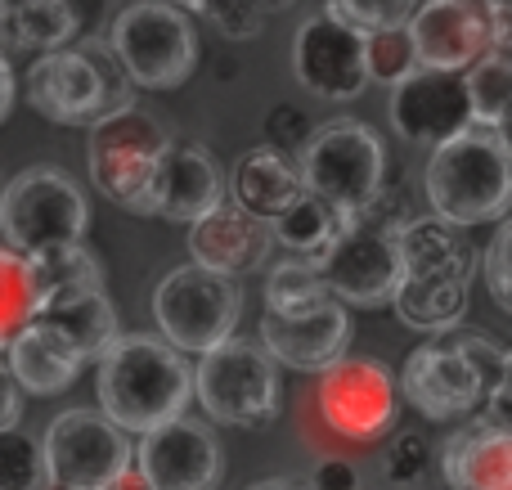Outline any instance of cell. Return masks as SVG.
I'll use <instances>...</instances> for the list:
<instances>
[{
	"mask_svg": "<svg viewBox=\"0 0 512 490\" xmlns=\"http://www.w3.org/2000/svg\"><path fill=\"white\" fill-rule=\"evenodd\" d=\"M315 405L324 423L342 441L369 446L382 432H391L400 405H396V378L382 360H337L319 374Z\"/></svg>",
	"mask_w": 512,
	"mask_h": 490,
	"instance_id": "cell-11",
	"label": "cell"
},
{
	"mask_svg": "<svg viewBox=\"0 0 512 490\" xmlns=\"http://www.w3.org/2000/svg\"><path fill=\"white\" fill-rule=\"evenodd\" d=\"M301 194H306V185H301L297 158L270 149V144H256L234 162L230 198L239 207H248L252 216H261V221H274L279 212H288Z\"/></svg>",
	"mask_w": 512,
	"mask_h": 490,
	"instance_id": "cell-23",
	"label": "cell"
},
{
	"mask_svg": "<svg viewBox=\"0 0 512 490\" xmlns=\"http://www.w3.org/2000/svg\"><path fill=\"white\" fill-rule=\"evenodd\" d=\"M427 203L454 225H490L512 212V162L495 131L468 126L436 144L427 162Z\"/></svg>",
	"mask_w": 512,
	"mask_h": 490,
	"instance_id": "cell-2",
	"label": "cell"
},
{
	"mask_svg": "<svg viewBox=\"0 0 512 490\" xmlns=\"http://www.w3.org/2000/svg\"><path fill=\"white\" fill-rule=\"evenodd\" d=\"M346 221H351V216H342L333 203H324L319 194H301L288 212L274 216L270 230H274V243H283L292 257L319 261L328 252V243L342 234Z\"/></svg>",
	"mask_w": 512,
	"mask_h": 490,
	"instance_id": "cell-28",
	"label": "cell"
},
{
	"mask_svg": "<svg viewBox=\"0 0 512 490\" xmlns=\"http://www.w3.org/2000/svg\"><path fill=\"white\" fill-rule=\"evenodd\" d=\"M18 419H23V387H18L14 369H9L5 351H0V432L18 428Z\"/></svg>",
	"mask_w": 512,
	"mask_h": 490,
	"instance_id": "cell-41",
	"label": "cell"
},
{
	"mask_svg": "<svg viewBox=\"0 0 512 490\" xmlns=\"http://www.w3.org/2000/svg\"><path fill=\"white\" fill-rule=\"evenodd\" d=\"M86 225H90L86 194L59 167H27L0 189V234L23 257L63 248V243H81Z\"/></svg>",
	"mask_w": 512,
	"mask_h": 490,
	"instance_id": "cell-6",
	"label": "cell"
},
{
	"mask_svg": "<svg viewBox=\"0 0 512 490\" xmlns=\"http://www.w3.org/2000/svg\"><path fill=\"white\" fill-rule=\"evenodd\" d=\"M41 329H50L72 356H81L86 365H95L117 338V311L108 302L104 288H90V293L63 297V302H45L32 315Z\"/></svg>",
	"mask_w": 512,
	"mask_h": 490,
	"instance_id": "cell-24",
	"label": "cell"
},
{
	"mask_svg": "<svg viewBox=\"0 0 512 490\" xmlns=\"http://www.w3.org/2000/svg\"><path fill=\"white\" fill-rule=\"evenodd\" d=\"M310 117L301 113L297 104H274L270 117H265V144L279 153H288V158H297L301 149L310 144Z\"/></svg>",
	"mask_w": 512,
	"mask_h": 490,
	"instance_id": "cell-38",
	"label": "cell"
},
{
	"mask_svg": "<svg viewBox=\"0 0 512 490\" xmlns=\"http://www.w3.org/2000/svg\"><path fill=\"white\" fill-rule=\"evenodd\" d=\"M486 18H490V41H495V50L512 54V0L486 5Z\"/></svg>",
	"mask_w": 512,
	"mask_h": 490,
	"instance_id": "cell-43",
	"label": "cell"
},
{
	"mask_svg": "<svg viewBox=\"0 0 512 490\" xmlns=\"http://www.w3.org/2000/svg\"><path fill=\"white\" fill-rule=\"evenodd\" d=\"M27 266H32L41 306L90 293V288H104V266H99V257L86 248V243H63V248L36 252V257H27Z\"/></svg>",
	"mask_w": 512,
	"mask_h": 490,
	"instance_id": "cell-29",
	"label": "cell"
},
{
	"mask_svg": "<svg viewBox=\"0 0 512 490\" xmlns=\"http://www.w3.org/2000/svg\"><path fill=\"white\" fill-rule=\"evenodd\" d=\"M248 490H301V486L297 482H283V477H270V482H256Z\"/></svg>",
	"mask_w": 512,
	"mask_h": 490,
	"instance_id": "cell-47",
	"label": "cell"
},
{
	"mask_svg": "<svg viewBox=\"0 0 512 490\" xmlns=\"http://www.w3.org/2000/svg\"><path fill=\"white\" fill-rule=\"evenodd\" d=\"M0 14H5V0H0Z\"/></svg>",
	"mask_w": 512,
	"mask_h": 490,
	"instance_id": "cell-51",
	"label": "cell"
},
{
	"mask_svg": "<svg viewBox=\"0 0 512 490\" xmlns=\"http://www.w3.org/2000/svg\"><path fill=\"white\" fill-rule=\"evenodd\" d=\"M261 5H265V9H270V14H274V9H288L292 0H261Z\"/></svg>",
	"mask_w": 512,
	"mask_h": 490,
	"instance_id": "cell-48",
	"label": "cell"
},
{
	"mask_svg": "<svg viewBox=\"0 0 512 490\" xmlns=\"http://www.w3.org/2000/svg\"><path fill=\"white\" fill-rule=\"evenodd\" d=\"M463 81H468V99H472V126L495 131L499 117L512 108V59L499 50L481 54V59L463 72Z\"/></svg>",
	"mask_w": 512,
	"mask_h": 490,
	"instance_id": "cell-32",
	"label": "cell"
},
{
	"mask_svg": "<svg viewBox=\"0 0 512 490\" xmlns=\"http://www.w3.org/2000/svg\"><path fill=\"white\" fill-rule=\"evenodd\" d=\"M486 284H490V297L512 315V216L499 225L495 243L486 252Z\"/></svg>",
	"mask_w": 512,
	"mask_h": 490,
	"instance_id": "cell-39",
	"label": "cell"
},
{
	"mask_svg": "<svg viewBox=\"0 0 512 490\" xmlns=\"http://www.w3.org/2000/svg\"><path fill=\"white\" fill-rule=\"evenodd\" d=\"M171 149L167 126L144 108H126L90 126L86 162L95 189L131 216H153V176Z\"/></svg>",
	"mask_w": 512,
	"mask_h": 490,
	"instance_id": "cell-3",
	"label": "cell"
},
{
	"mask_svg": "<svg viewBox=\"0 0 512 490\" xmlns=\"http://www.w3.org/2000/svg\"><path fill=\"white\" fill-rule=\"evenodd\" d=\"M50 482H68L77 490H104L135 468V450L126 432L104 410H68L45 428L41 441Z\"/></svg>",
	"mask_w": 512,
	"mask_h": 490,
	"instance_id": "cell-10",
	"label": "cell"
},
{
	"mask_svg": "<svg viewBox=\"0 0 512 490\" xmlns=\"http://www.w3.org/2000/svg\"><path fill=\"white\" fill-rule=\"evenodd\" d=\"M81 18L72 0H18L0 14V45L9 50H63L77 36Z\"/></svg>",
	"mask_w": 512,
	"mask_h": 490,
	"instance_id": "cell-26",
	"label": "cell"
},
{
	"mask_svg": "<svg viewBox=\"0 0 512 490\" xmlns=\"http://www.w3.org/2000/svg\"><path fill=\"white\" fill-rule=\"evenodd\" d=\"M41 490H77V486H68V482H45Z\"/></svg>",
	"mask_w": 512,
	"mask_h": 490,
	"instance_id": "cell-49",
	"label": "cell"
},
{
	"mask_svg": "<svg viewBox=\"0 0 512 490\" xmlns=\"http://www.w3.org/2000/svg\"><path fill=\"white\" fill-rule=\"evenodd\" d=\"M243 315V288L239 275H221L198 261L176 266L158 288H153V320L158 333L185 356H203V351L221 347L234 338Z\"/></svg>",
	"mask_w": 512,
	"mask_h": 490,
	"instance_id": "cell-5",
	"label": "cell"
},
{
	"mask_svg": "<svg viewBox=\"0 0 512 490\" xmlns=\"http://www.w3.org/2000/svg\"><path fill=\"white\" fill-rule=\"evenodd\" d=\"M297 171L306 194H319L342 216H360L378 198L387 158H382V140L369 126L342 117L310 135V144L297 153Z\"/></svg>",
	"mask_w": 512,
	"mask_h": 490,
	"instance_id": "cell-7",
	"label": "cell"
},
{
	"mask_svg": "<svg viewBox=\"0 0 512 490\" xmlns=\"http://www.w3.org/2000/svg\"><path fill=\"white\" fill-rule=\"evenodd\" d=\"M324 275L328 297L351 306H391L400 279H405V261H400V225L382 221L373 212H360L342 225L328 252L315 261Z\"/></svg>",
	"mask_w": 512,
	"mask_h": 490,
	"instance_id": "cell-9",
	"label": "cell"
},
{
	"mask_svg": "<svg viewBox=\"0 0 512 490\" xmlns=\"http://www.w3.org/2000/svg\"><path fill=\"white\" fill-rule=\"evenodd\" d=\"M310 490H360V477H355V464L351 459H319L315 473H310Z\"/></svg>",
	"mask_w": 512,
	"mask_h": 490,
	"instance_id": "cell-40",
	"label": "cell"
},
{
	"mask_svg": "<svg viewBox=\"0 0 512 490\" xmlns=\"http://www.w3.org/2000/svg\"><path fill=\"white\" fill-rule=\"evenodd\" d=\"M400 261L405 275L414 279H468L477 275V248H472L468 230L445 216H409L400 225Z\"/></svg>",
	"mask_w": 512,
	"mask_h": 490,
	"instance_id": "cell-22",
	"label": "cell"
},
{
	"mask_svg": "<svg viewBox=\"0 0 512 490\" xmlns=\"http://www.w3.org/2000/svg\"><path fill=\"white\" fill-rule=\"evenodd\" d=\"M391 126L400 140L436 149L472 126V99L468 81L459 72L418 68L391 90Z\"/></svg>",
	"mask_w": 512,
	"mask_h": 490,
	"instance_id": "cell-15",
	"label": "cell"
},
{
	"mask_svg": "<svg viewBox=\"0 0 512 490\" xmlns=\"http://www.w3.org/2000/svg\"><path fill=\"white\" fill-rule=\"evenodd\" d=\"M194 396L207 419L225 428H265L279 414V369L261 342L225 338L203 351L194 369Z\"/></svg>",
	"mask_w": 512,
	"mask_h": 490,
	"instance_id": "cell-8",
	"label": "cell"
},
{
	"mask_svg": "<svg viewBox=\"0 0 512 490\" xmlns=\"http://www.w3.org/2000/svg\"><path fill=\"white\" fill-rule=\"evenodd\" d=\"M27 104L59 126H95L104 122V77L86 45L45 50L27 68Z\"/></svg>",
	"mask_w": 512,
	"mask_h": 490,
	"instance_id": "cell-16",
	"label": "cell"
},
{
	"mask_svg": "<svg viewBox=\"0 0 512 490\" xmlns=\"http://www.w3.org/2000/svg\"><path fill=\"white\" fill-rule=\"evenodd\" d=\"M5 360H9V369H14L18 387H23V392H32V396L68 392V387L77 383V374L86 369V360L72 356V351L63 347L50 329H41L36 320L5 347Z\"/></svg>",
	"mask_w": 512,
	"mask_h": 490,
	"instance_id": "cell-25",
	"label": "cell"
},
{
	"mask_svg": "<svg viewBox=\"0 0 512 490\" xmlns=\"http://www.w3.org/2000/svg\"><path fill=\"white\" fill-rule=\"evenodd\" d=\"M324 9L369 36L382 32V27H405L409 14L418 9V0H324Z\"/></svg>",
	"mask_w": 512,
	"mask_h": 490,
	"instance_id": "cell-35",
	"label": "cell"
},
{
	"mask_svg": "<svg viewBox=\"0 0 512 490\" xmlns=\"http://www.w3.org/2000/svg\"><path fill=\"white\" fill-rule=\"evenodd\" d=\"M171 5H180V9H198L203 0H171Z\"/></svg>",
	"mask_w": 512,
	"mask_h": 490,
	"instance_id": "cell-50",
	"label": "cell"
},
{
	"mask_svg": "<svg viewBox=\"0 0 512 490\" xmlns=\"http://www.w3.org/2000/svg\"><path fill=\"white\" fill-rule=\"evenodd\" d=\"M198 14L212 18V27L221 36H230V41H248V36H256L265 27L270 9L261 0H203Z\"/></svg>",
	"mask_w": 512,
	"mask_h": 490,
	"instance_id": "cell-37",
	"label": "cell"
},
{
	"mask_svg": "<svg viewBox=\"0 0 512 490\" xmlns=\"http://www.w3.org/2000/svg\"><path fill=\"white\" fill-rule=\"evenodd\" d=\"M369 36L355 32L337 14L319 9L292 36V72L297 81L319 99H355L369 86Z\"/></svg>",
	"mask_w": 512,
	"mask_h": 490,
	"instance_id": "cell-13",
	"label": "cell"
},
{
	"mask_svg": "<svg viewBox=\"0 0 512 490\" xmlns=\"http://www.w3.org/2000/svg\"><path fill=\"white\" fill-rule=\"evenodd\" d=\"M495 135H499V144H504V153H508V162H512V108H508L504 117H499Z\"/></svg>",
	"mask_w": 512,
	"mask_h": 490,
	"instance_id": "cell-46",
	"label": "cell"
},
{
	"mask_svg": "<svg viewBox=\"0 0 512 490\" xmlns=\"http://www.w3.org/2000/svg\"><path fill=\"white\" fill-rule=\"evenodd\" d=\"M409 41H414L418 68L468 72L481 54L495 50L490 18L481 0H423L409 14Z\"/></svg>",
	"mask_w": 512,
	"mask_h": 490,
	"instance_id": "cell-17",
	"label": "cell"
},
{
	"mask_svg": "<svg viewBox=\"0 0 512 490\" xmlns=\"http://www.w3.org/2000/svg\"><path fill=\"white\" fill-rule=\"evenodd\" d=\"M364 54H369V81H387V86H396V81H405L409 72H418L409 27H382V32H369Z\"/></svg>",
	"mask_w": 512,
	"mask_h": 490,
	"instance_id": "cell-34",
	"label": "cell"
},
{
	"mask_svg": "<svg viewBox=\"0 0 512 490\" xmlns=\"http://www.w3.org/2000/svg\"><path fill=\"white\" fill-rule=\"evenodd\" d=\"M216 203H225V176L203 144H171L153 176V216L194 225Z\"/></svg>",
	"mask_w": 512,
	"mask_h": 490,
	"instance_id": "cell-20",
	"label": "cell"
},
{
	"mask_svg": "<svg viewBox=\"0 0 512 490\" xmlns=\"http://www.w3.org/2000/svg\"><path fill=\"white\" fill-rule=\"evenodd\" d=\"M108 45L131 72L135 90H176L198 68L194 18L171 0H131L113 18Z\"/></svg>",
	"mask_w": 512,
	"mask_h": 490,
	"instance_id": "cell-4",
	"label": "cell"
},
{
	"mask_svg": "<svg viewBox=\"0 0 512 490\" xmlns=\"http://www.w3.org/2000/svg\"><path fill=\"white\" fill-rule=\"evenodd\" d=\"M319 302H328V288H324V275H319L315 261H306V257L274 261L270 275H265V311L301 315Z\"/></svg>",
	"mask_w": 512,
	"mask_h": 490,
	"instance_id": "cell-31",
	"label": "cell"
},
{
	"mask_svg": "<svg viewBox=\"0 0 512 490\" xmlns=\"http://www.w3.org/2000/svg\"><path fill=\"white\" fill-rule=\"evenodd\" d=\"M490 419L504 423V428H512V351L504 356V374H499V387L490 392Z\"/></svg>",
	"mask_w": 512,
	"mask_h": 490,
	"instance_id": "cell-42",
	"label": "cell"
},
{
	"mask_svg": "<svg viewBox=\"0 0 512 490\" xmlns=\"http://www.w3.org/2000/svg\"><path fill=\"white\" fill-rule=\"evenodd\" d=\"M400 392L432 423L459 419V414L486 405V387H481L477 369H472L468 351H463L459 329L432 333L423 347L409 351L405 369H400Z\"/></svg>",
	"mask_w": 512,
	"mask_h": 490,
	"instance_id": "cell-12",
	"label": "cell"
},
{
	"mask_svg": "<svg viewBox=\"0 0 512 490\" xmlns=\"http://www.w3.org/2000/svg\"><path fill=\"white\" fill-rule=\"evenodd\" d=\"M95 392L104 414L122 432H144L185 414L194 396V369L185 351L153 333H117L113 347L95 360Z\"/></svg>",
	"mask_w": 512,
	"mask_h": 490,
	"instance_id": "cell-1",
	"label": "cell"
},
{
	"mask_svg": "<svg viewBox=\"0 0 512 490\" xmlns=\"http://www.w3.org/2000/svg\"><path fill=\"white\" fill-rule=\"evenodd\" d=\"M9 108H14V68H9L5 50H0V122L9 117Z\"/></svg>",
	"mask_w": 512,
	"mask_h": 490,
	"instance_id": "cell-44",
	"label": "cell"
},
{
	"mask_svg": "<svg viewBox=\"0 0 512 490\" xmlns=\"http://www.w3.org/2000/svg\"><path fill=\"white\" fill-rule=\"evenodd\" d=\"M441 477L450 490H512V428L477 419L441 450Z\"/></svg>",
	"mask_w": 512,
	"mask_h": 490,
	"instance_id": "cell-21",
	"label": "cell"
},
{
	"mask_svg": "<svg viewBox=\"0 0 512 490\" xmlns=\"http://www.w3.org/2000/svg\"><path fill=\"white\" fill-rule=\"evenodd\" d=\"M346 342H351V320L337 297L301 315H261V347L274 356V365L297 369V374H324L346 356Z\"/></svg>",
	"mask_w": 512,
	"mask_h": 490,
	"instance_id": "cell-18",
	"label": "cell"
},
{
	"mask_svg": "<svg viewBox=\"0 0 512 490\" xmlns=\"http://www.w3.org/2000/svg\"><path fill=\"white\" fill-rule=\"evenodd\" d=\"M270 252H274L270 221L252 216L234 198L216 203L212 212L189 225V257L207 270H221V275H248V270L270 261Z\"/></svg>",
	"mask_w": 512,
	"mask_h": 490,
	"instance_id": "cell-19",
	"label": "cell"
},
{
	"mask_svg": "<svg viewBox=\"0 0 512 490\" xmlns=\"http://www.w3.org/2000/svg\"><path fill=\"white\" fill-rule=\"evenodd\" d=\"M45 482L50 473H45L41 441H32L18 428L0 432V490H41Z\"/></svg>",
	"mask_w": 512,
	"mask_h": 490,
	"instance_id": "cell-33",
	"label": "cell"
},
{
	"mask_svg": "<svg viewBox=\"0 0 512 490\" xmlns=\"http://www.w3.org/2000/svg\"><path fill=\"white\" fill-rule=\"evenodd\" d=\"M104 490H149V482H144V477L131 468V473H122L113 486H104Z\"/></svg>",
	"mask_w": 512,
	"mask_h": 490,
	"instance_id": "cell-45",
	"label": "cell"
},
{
	"mask_svg": "<svg viewBox=\"0 0 512 490\" xmlns=\"http://www.w3.org/2000/svg\"><path fill=\"white\" fill-rule=\"evenodd\" d=\"M427 464H432V450H427V437H418V432H400V437H391L378 455L382 482L400 486V490L414 486L418 477L427 473Z\"/></svg>",
	"mask_w": 512,
	"mask_h": 490,
	"instance_id": "cell-36",
	"label": "cell"
},
{
	"mask_svg": "<svg viewBox=\"0 0 512 490\" xmlns=\"http://www.w3.org/2000/svg\"><path fill=\"white\" fill-rule=\"evenodd\" d=\"M396 315L418 333L459 329L468 315V279H414L405 275L391 297Z\"/></svg>",
	"mask_w": 512,
	"mask_h": 490,
	"instance_id": "cell-27",
	"label": "cell"
},
{
	"mask_svg": "<svg viewBox=\"0 0 512 490\" xmlns=\"http://www.w3.org/2000/svg\"><path fill=\"white\" fill-rule=\"evenodd\" d=\"M36 306H41V297H36V279L27 257L14 248H0V351L32 324Z\"/></svg>",
	"mask_w": 512,
	"mask_h": 490,
	"instance_id": "cell-30",
	"label": "cell"
},
{
	"mask_svg": "<svg viewBox=\"0 0 512 490\" xmlns=\"http://www.w3.org/2000/svg\"><path fill=\"white\" fill-rule=\"evenodd\" d=\"M221 468L225 459L216 432L185 414L144 432L135 450V473L149 482V490H216Z\"/></svg>",
	"mask_w": 512,
	"mask_h": 490,
	"instance_id": "cell-14",
	"label": "cell"
},
{
	"mask_svg": "<svg viewBox=\"0 0 512 490\" xmlns=\"http://www.w3.org/2000/svg\"><path fill=\"white\" fill-rule=\"evenodd\" d=\"M481 5H495V0H481Z\"/></svg>",
	"mask_w": 512,
	"mask_h": 490,
	"instance_id": "cell-52",
	"label": "cell"
}]
</instances>
